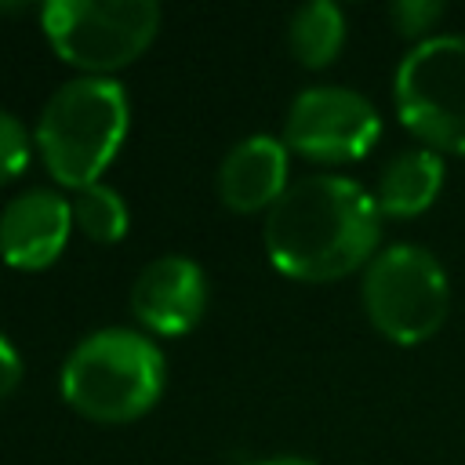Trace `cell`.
Segmentation results:
<instances>
[{"instance_id": "1", "label": "cell", "mask_w": 465, "mask_h": 465, "mask_svg": "<svg viewBox=\"0 0 465 465\" xmlns=\"http://www.w3.org/2000/svg\"><path fill=\"white\" fill-rule=\"evenodd\" d=\"M378 240L374 193L345 174H305L265 211V254L291 280L331 283L367 269Z\"/></svg>"}, {"instance_id": "2", "label": "cell", "mask_w": 465, "mask_h": 465, "mask_svg": "<svg viewBox=\"0 0 465 465\" xmlns=\"http://www.w3.org/2000/svg\"><path fill=\"white\" fill-rule=\"evenodd\" d=\"M131 124L127 91L109 76H76L62 84L40 120H36V149L47 171L69 185L87 189L98 185V174L116 156Z\"/></svg>"}, {"instance_id": "3", "label": "cell", "mask_w": 465, "mask_h": 465, "mask_svg": "<svg viewBox=\"0 0 465 465\" xmlns=\"http://www.w3.org/2000/svg\"><path fill=\"white\" fill-rule=\"evenodd\" d=\"M163 374V352L145 334L105 327L65 356L62 396L91 421H134L160 400Z\"/></svg>"}, {"instance_id": "4", "label": "cell", "mask_w": 465, "mask_h": 465, "mask_svg": "<svg viewBox=\"0 0 465 465\" xmlns=\"http://www.w3.org/2000/svg\"><path fill=\"white\" fill-rule=\"evenodd\" d=\"M367 320L400 345L432 338L450 312V280L440 258L421 243L381 247L360 283Z\"/></svg>"}, {"instance_id": "5", "label": "cell", "mask_w": 465, "mask_h": 465, "mask_svg": "<svg viewBox=\"0 0 465 465\" xmlns=\"http://www.w3.org/2000/svg\"><path fill=\"white\" fill-rule=\"evenodd\" d=\"M403 127L436 153H465V33L414 44L392 76Z\"/></svg>"}, {"instance_id": "6", "label": "cell", "mask_w": 465, "mask_h": 465, "mask_svg": "<svg viewBox=\"0 0 465 465\" xmlns=\"http://www.w3.org/2000/svg\"><path fill=\"white\" fill-rule=\"evenodd\" d=\"M40 25L69 65L113 73L134 62L160 29V7L153 0H51L40 7Z\"/></svg>"}, {"instance_id": "7", "label": "cell", "mask_w": 465, "mask_h": 465, "mask_svg": "<svg viewBox=\"0 0 465 465\" xmlns=\"http://www.w3.org/2000/svg\"><path fill=\"white\" fill-rule=\"evenodd\" d=\"M381 116L371 98L352 87H305L283 120V145L316 163H352L374 149Z\"/></svg>"}, {"instance_id": "8", "label": "cell", "mask_w": 465, "mask_h": 465, "mask_svg": "<svg viewBox=\"0 0 465 465\" xmlns=\"http://www.w3.org/2000/svg\"><path fill=\"white\" fill-rule=\"evenodd\" d=\"M207 305V276L185 254L153 258L131 287V312L156 334H185Z\"/></svg>"}, {"instance_id": "9", "label": "cell", "mask_w": 465, "mask_h": 465, "mask_svg": "<svg viewBox=\"0 0 465 465\" xmlns=\"http://www.w3.org/2000/svg\"><path fill=\"white\" fill-rule=\"evenodd\" d=\"M73 232V200L54 189H25L0 211V254L15 269H47Z\"/></svg>"}, {"instance_id": "10", "label": "cell", "mask_w": 465, "mask_h": 465, "mask_svg": "<svg viewBox=\"0 0 465 465\" xmlns=\"http://www.w3.org/2000/svg\"><path fill=\"white\" fill-rule=\"evenodd\" d=\"M287 145L272 134H251L236 142L218 167V196L229 211H269L287 193Z\"/></svg>"}, {"instance_id": "11", "label": "cell", "mask_w": 465, "mask_h": 465, "mask_svg": "<svg viewBox=\"0 0 465 465\" xmlns=\"http://www.w3.org/2000/svg\"><path fill=\"white\" fill-rule=\"evenodd\" d=\"M443 189V156L429 145L400 149L378 174L374 203L381 218H414L436 203Z\"/></svg>"}, {"instance_id": "12", "label": "cell", "mask_w": 465, "mask_h": 465, "mask_svg": "<svg viewBox=\"0 0 465 465\" xmlns=\"http://www.w3.org/2000/svg\"><path fill=\"white\" fill-rule=\"evenodd\" d=\"M287 44L291 54L305 65V69H323L338 58L341 44H345V15L334 0H309L302 7H294L291 22H287Z\"/></svg>"}, {"instance_id": "13", "label": "cell", "mask_w": 465, "mask_h": 465, "mask_svg": "<svg viewBox=\"0 0 465 465\" xmlns=\"http://www.w3.org/2000/svg\"><path fill=\"white\" fill-rule=\"evenodd\" d=\"M73 225L80 232H87L91 240H98V243H116L127 232L131 214H127L124 196L98 182V185H87V189L76 193V200H73Z\"/></svg>"}, {"instance_id": "14", "label": "cell", "mask_w": 465, "mask_h": 465, "mask_svg": "<svg viewBox=\"0 0 465 465\" xmlns=\"http://www.w3.org/2000/svg\"><path fill=\"white\" fill-rule=\"evenodd\" d=\"M447 15V7L440 0H396L389 7V18L392 25L403 33V36H414L418 44L432 36V29L440 25V18Z\"/></svg>"}, {"instance_id": "15", "label": "cell", "mask_w": 465, "mask_h": 465, "mask_svg": "<svg viewBox=\"0 0 465 465\" xmlns=\"http://www.w3.org/2000/svg\"><path fill=\"white\" fill-rule=\"evenodd\" d=\"M29 163V134L18 116L0 109V185L18 178Z\"/></svg>"}, {"instance_id": "16", "label": "cell", "mask_w": 465, "mask_h": 465, "mask_svg": "<svg viewBox=\"0 0 465 465\" xmlns=\"http://www.w3.org/2000/svg\"><path fill=\"white\" fill-rule=\"evenodd\" d=\"M18 381H22V356H18V349L0 334V400L11 396V392L18 389Z\"/></svg>"}, {"instance_id": "17", "label": "cell", "mask_w": 465, "mask_h": 465, "mask_svg": "<svg viewBox=\"0 0 465 465\" xmlns=\"http://www.w3.org/2000/svg\"><path fill=\"white\" fill-rule=\"evenodd\" d=\"M258 465H316V461H305V458H269V461H258Z\"/></svg>"}]
</instances>
